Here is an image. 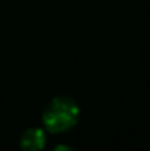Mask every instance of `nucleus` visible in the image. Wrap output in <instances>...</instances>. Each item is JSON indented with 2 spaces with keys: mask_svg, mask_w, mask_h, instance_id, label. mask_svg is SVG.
<instances>
[{
  "mask_svg": "<svg viewBox=\"0 0 150 151\" xmlns=\"http://www.w3.org/2000/svg\"><path fill=\"white\" fill-rule=\"evenodd\" d=\"M80 116V107L69 97L60 96L47 104L43 111V125L51 134H62L75 126Z\"/></svg>",
  "mask_w": 150,
  "mask_h": 151,
  "instance_id": "nucleus-1",
  "label": "nucleus"
},
{
  "mask_svg": "<svg viewBox=\"0 0 150 151\" xmlns=\"http://www.w3.org/2000/svg\"><path fill=\"white\" fill-rule=\"evenodd\" d=\"M46 142H47L46 134L40 128H30L21 137L22 151H41L44 148Z\"/></svg>",
  "mask_w": 150,
  "mask_h": 151,
  "instance_id": "nucleus-2",
  "label": "nucleus"
},
{
  "mask_svg": "<svg viewBox=\"0 0 150 151\" xmlns=\"http://www.w3.org/2000/svg\"><path fill=\"white\" fill-rule=\"evenodd\" d=\"M53 151H75V150H72V148L68 147V145H57Z\"/></svg>",
  "mask_w": 150,
  "mask_h": 151,
  "instance_id": "nucleus-3",
  "label": "nucleus"
}]
</instances>
